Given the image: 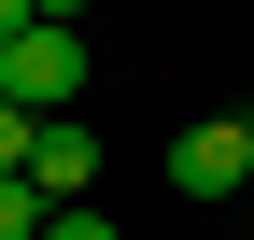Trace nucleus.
Instances as JSON below:
<instances>
[{
    "label": "nucleus",
    "mask_w": 254,
    "mask_h": 240,
    "mask_svg": "<svg viewBox=\"0 0 254 240\" xmlns=\"http://www.w3.org/2000/svg\"><path fill=\"white\" fill-rule=\"evenodd\" d=\"M28 28H43V0H0V43H28Z\"/></svg>",
    "instance_id": "obj_7"
},
{
    "label": "nucleus",
    "mask_w": 254,
    "mask_h": 240,
    "mask_svg": "<svg viewBox=\"0 0 254 240\" xmlns=\"http://www.w3.org/2000/svg\"><path fill=\"white\" fill-rule=\"evenodd\" d=\"M0 99L57 127V113L85 99V28H28V43H0Z\"/></svg>",
    "instance_id": "obj_1"
},
{
    "label": "nucleus",
    "mask_w": 254,
    "mask_h": 240,
    "mask_svg": "<svg viewBox=\"0 0 254 240\" xmlns=\"http://www.w3.org/2000/svg\"><path fill=\"white\" fill-rule=\"evenodd\" d=\"M254 184V113H198L170 141V198H240Z\"/></svg>",
    "instance_id": "obj_2"
},
{
    "label": "nucleus",
    "mask_w": 254,
    "mask_h": 240,
    "mask_svg": "<svg viewBox=\"0 0 254 240\" xmlns=\"http://www.w3.org/2000/svg\"><path fill=\"white\" fill-rule=\"evenodd\" d=\"M28 156H43V113H14V99H0V184H28Z\"/></svg>",
    "instance_id": "obj_4"
},
{
    "label": "nucleus",
    "mask_w": 254,
    "mask_h": 240,
    "mask_svg": "<svg viewBox=\"0 0 254 240\" xmlns=\"http://www.w3.org/2000/svg\"><path fill=\"white\" fill-rule=\"evenodd\" d=\"M28 184H43V212H85V184H99V141H85V113H57V127H43Z\"/></svg>",
    "instance_id": "obj_3"
},
{
    "label": "nucleus",
    "mask_w": 254,
    "mask_h": 240,
    "mask_svg": "<svg viewBox=\"0 0 254 240\" xmlns=\"http://www.w3.org/2000/svg\"><path fill=\"white\" fill-rule=\"evenodd\" d=\"M43 240H113V226H99V198H85V212H57V226H43Z\"/></svg>",
    "instance_id": "obj_6"
},
{
    "label": "nucleus",
    "mask_w": 254,
    "mask_h": 240,
    "mask_svg": "<svg viewBox=\"0 0 254 240\" xmlns=\"http://www.w3.org/2000/svg\"><path fill=\"white\" fill-rule=\"evenodd\" d=\"M57 212H43V184H0V240H43Z\"/></svg>",
    "instance_id": "obj_5"
},
{
    "label": "nucleus",
    "mask_w": 254,
    "mask_h": 240,
    "mask_svg": "<svg viewBox=\"0 0 254 240\" xmlns=\"http://www.w3.org/2000/svg\"><path fill=\"white\" fill-rule=\"evenodd\" d=\"M71 14H85V0H43V28H71Z\"/></svg>",
    "instance_id": "obj_8"
}]
</instances>
